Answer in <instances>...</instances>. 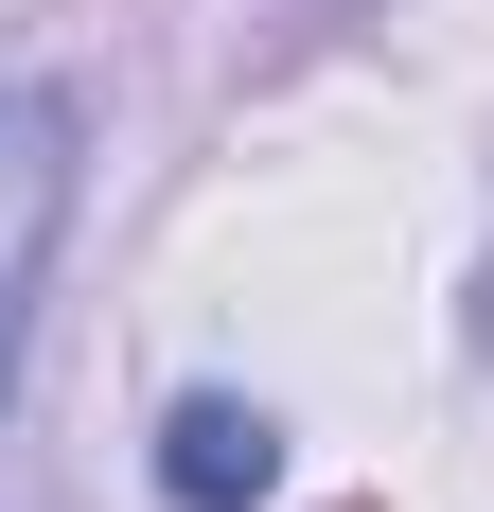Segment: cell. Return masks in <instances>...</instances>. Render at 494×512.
Wrapping results in <instances>:
<instances>
[{"instance_id": "2", "label": "cell", "mask_w": 494, "mask_h": 512, "mask_svg": "<svg viewBox=\"0 0 494 512\" xmlns=\"http://www.w3.org/2000/svg\"><path fill=\"white\" fill-rule=\"evenodd\" d=\"M265 477H283V424L247 407V389H195V407L159 424V495L177 512H265Z\"/></svg>"}, {"instance_id": "3", "label": "cell", "mask_w": 494, "mask_h": 512, "mask_svg": "<svg viewBox=\"0 0 494 512\" xmlns=\"http://www.w3.org/2000/svg\"><path fill=\"white\" fill-rule=\"evenodd\" d=\"M477 336H494V301H477Z\"/></svg>"}, {"instance_id": "1", "label": "cell", "mask_w": 494, "mask_h": 512, "mask_svg": "<svg viewBox=\"0 0 494 512\" xmlns=\"http://www.w3.org/2000/svg\"><path fill=\"white\" fill-rule=\"evenodd\" d=\"M89 124L71 89H0V389H18V336H36V283H53V230H71V177H89Z\"/></svg>"}]
</instances>
